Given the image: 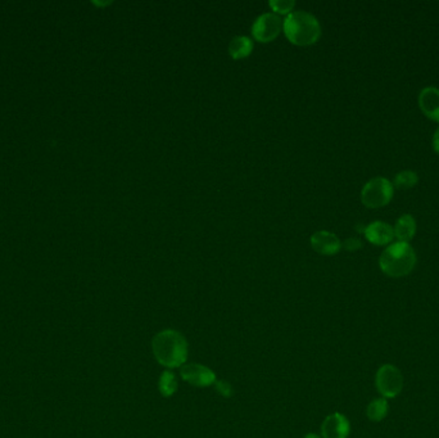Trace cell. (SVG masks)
Wrapping results in <instances>:
<instances>
[{
    "label": "cell",
    "instance_id": "1",
    "mask_svg": "<svg viewBox=\"0 0 439 438\" xmlns=\"http://www.w3.org/2000/svg\"><path fill=\"white\" fill-rule=\"evenodd\" d=\"M152 351L158 364L165 368H182L188 361L189 344L187 338L175 329H165L152 339Z\"/></svg>",
    "mask_w": 439,
    "mask_h": 438
},
{
    "label": "cell",
    "instance_id": "2",
    "mask_svg": "<svg viewBox=\"0 0 439 438\" xmlns=\"http://www.w3.org/2000/svg\"><path fill=\"white\" fill-rule=\"evenodd\" d=\"M285 36L296 45H311L320 39L321 27L318 18L309 12H291L283 23Z\"/></svg>",
    "mask_w": 439,
    "mask_h": 438
},
{
    "label": "cell",
    "instance_id": "3",
    "mask_svg": "<svg viewBox=\"0 0 439 438\" xmlns=\"http://www.w3.org/2000/svg\"><path fill=\"white\" fill-rule=\"evenodd\" d=\"M379 265L388 277H406L416 265V255L409 243H393L383 251L379 258Z\"/></svg>",
    "mask_w": 439,
    "mask_h": 438
},
{
    "label": "cell",
    "instance_id": "4",
    "mask_svg": "<svg viewBox=\"0 0 439 438\" xmlns=\"http://www.w3.org/2000/svg\"><path fill=\"white\" fill-rule=\"evenodd\" d=\"M392 182L385 177H374L365 184L361 192V201L367 209H380L392 201Z\"/></svg>",
    "mask_w": 439,
    "mask_h": 438
},
{
    "label": "cell",
    "instance_id": "5",
    "mask_svg": "<svg viewBox=\"0 0 439 438\" xmlns=\"http://www.w3.org/2000/svg\"><path fill=\"white\" fill-rule=\"evenodd\" d=\"M375 385L379 393L384 398L399 396L404 387V377L399 368L394 365L385 364L379 368L375 378Z\"/></svg>",
    "mask_w": 439,
    "mask_h": 438
},
{
    "label": "cell",
    "instance_id": "6",
    "mask_svg": "<svg viewBox=\"0 0 439 438\" xmlns=\"http://www.w3.org/2000/svg\"><path fill=\"white\" fill-rule=\"evenodd\" d=\"M180 376L185 382H188L193 387L206 388L216 383V374L215 371L207 368L206 365L196 364V363H187L180 368Z\"/></svg>",
    "mask_w": 439,
    "mask_h": 438
},
{
    "label": "cell",
    "instance_id": "7",
    "mask_svg": "<svg viewBox=\"0 0 439 438\" xmlns=\"http://www.w3.org/2000/svg\"><path fill=\"white\" fill-rule=\"evenodd\" d=\"M282 31V21L279 16L274 13H265L260 16L253 26H252V34L255 39L262 43L272 41L277 35Z\"/></svg>",
    "mask_w": 439,
    "mask_h": 438
},
{
    "label": "cell",
    "instance_id": "8",
    "mask_svg": "<svg viewBox=\"0 0 439 438\" xmlns=\"http://www.w3.org/2000/svg\"><path fill=\"white\" fill-rule=\"evenodd\" d=\"M351 432V425L348 419L340 412H333L324 419L321 425V437L347 438Z\"/></svg>",
    "mask_w": 439,
    "mask_h": 438
},
{
    "label": "cell",
    "instance_id": "9",
    "mask_svg": "<svg viewBox=\"0 0 439 438\" xmlns=\"http://www.w3.org/2000/svg\"><path fill=\"white\" fill-rule=\"evenodd\" d=\"M311 246L312 248L320 255L331 256V255L338 253L342 247V243L335 234L326 231V230H321L311 236Z\"/></svg>",
    "mask_w": 439,
    "mask_h": 438
},
{
    "label": "cell",
    "instance_id": "10",
    "mask_svg": "<svg viewBox=\"0 0 439 438\" xmlns=\"http://www.w3.org/2000/svg\"><path fill=\"white\" fill-rule=\"evenodd\" d=\"M419 107L428 119L439 122V89H423L419 94Z\"/></svg>",
    "mask_w": 439,
    "mask_h": 438
},
{
    "label": "cell",
    "instance_id": "11",
    "mask_svg": "<svg viewBox=\"0 0 439 438\" xmlns=\"http://www.w3.org/2000/svg\"><path fill=\"white\" fill-rule=\"evenodd\" d=\"M366 239L377 246H387L394 238V230L391 225L383 221H374L365 228Z\"/></svg>",
    "mask_w": 439,
    "mask_h": 438
},
{
    "label": "cell",
    "instance_id": "12",
    "mask_svg": "<svg viewBox=\"0 0 439 438\" xmlns=\"http://www.w3.org/2000/svg\"><path fill=\"white\" fill-rule=\"evenodd\" d=\"M393 230L397 242L409 243L416 233V221L411 215L401 216Z\"/></svg>",
    "mask_w": 439,
    "mask_h": 438
},
{
    "label": "cell",
    "instance_id": "13",
    "mask_svg": "<svg viewBox=\"0 0 439 438\" xmlns=\"http://www.w3.org/2000/svg\"><path fill=\"white\" fill-rule=\"evenodd\" d=\"M179 390V383L175 373L171 371H165L160 380H158V391L162 395L163 398H171L174 396Z\"/></svg>",
    "mask_w": 439,
    "mask_h": 438
},
{
    "label": "cell",
    "instance_id": "14",
    "mask_svg": "<svg viewBox=\"0 0 439 438\" xmlns=\"http://www.w3.org/2000/svg\"><path fill=\"white\" fill-rule=\"evenodd\" d=\"M253 44L247 36H237L234 38L229 45V53L233 58L239 60L250 55Z\"/></svg>",
    "mask_w": 439,
    "mask_h": 438
},
{
    "label": "cell",
    "instance_id": "15",
    "mask_svg": "<svg viewBox=\"0 0 439 438\" xmlns=\"http://www.w3.org/2000/svg\"><path fill=\"white\" fill-rule=\"evenodd\" d=\"M367 418L372 422H380L387 417L388 414V403L385 398H377L372 401L367 406Z\"/></svg>",
    "mask_w": 439,
    "mask_h": 438
},
{
    "label": "cell",
    "instance_id": "16",
    "mask_svg": "<svg viewBox=\"0 0 439 438\" xmlns=\"http://www.w3.org/2000/svg\"><path fill=\"white\" fill-rule=\"evenodd\" d=\"M419 182V177L416 175V173L405 170L399 173L394 177V185L399 189H410L415 187Z\"/></svg>",
    "mask_w": 439,
    "mask_h": 438
},
{
    "label": "cell",
    "instance_id": "17",
    "mask_svg": "<svg viewBox=\"0 0 439 438\" xmlns=\"http://www.w3.org/2000/svg\"><path fill=\"white\" fill-rule=\"evenodd\" d=\"M270 7L277 13H289L294 8V1L293 0H271Z\"/></svg>",
    "mask_w": 439,
    "mask_h": 438
},
{
    "label": "cell",
    "instance_id": "18",
    "mask_svg": "<svg viewBox=\"0 0 439 438\" xmlns=\"http://www.w3.org/2000/svg\"><path fill=\"white\" fill-rule=\"evenodd\" d=\"M216 390L223 395V398H231L233 396V388L231 385L225 380H216Z\"/></svg>",
    "mask_w": 439,
    "mask_h": 438
},
{
    "label": "cell",
    "instance_id": "19",
    "mask_svg": "<svg viewBox=\"0 0 439 438\" xmlns=\"http://www.w3.org/2000/svg\"><path fill=\"white\" fill-rule=\"evenodd\" d=\"M345 250L348 251L360 250L362 247V243H361L360 239H356V238H350V239L345 241Z\"/></svg>",
    "mask_w": 439,
    "mask_h": 438
},
{
    "label": "cell",
    "instance_id": "20",
    "mask_svg": "<svg viewBox=\"0 0 439 438\" xmlns=\"http://www.w3.org/2000/svg\"><path fill=\"white\" fill-rule=\"evenodd\" d=\"M433 148L439 153V128L435 130V133L433 135Z\"/></svg>",
    "mask_w": 439,
    "mask_h": 438
},
{
    "label": "cell",
    "instance_id": "21",
    "mask_svg": "<svg viewBox=\"0 0 439 438\" xmlns=\"http://www.w3.org/2000/svg\"><path fill=\"white\" fill-rule=\"evenodd\" d=\"M304 438H323V437H321V436H318V434H316V433H307V434L304 436Z\"/></svg>",
    "mask_w": 439,
    "mask_h": 438
}]
</instances>
